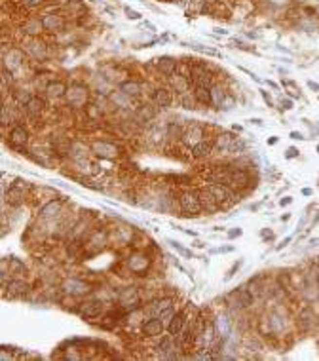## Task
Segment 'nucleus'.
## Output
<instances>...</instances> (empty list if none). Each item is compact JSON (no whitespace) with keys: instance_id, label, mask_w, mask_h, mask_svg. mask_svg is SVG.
<instances>
[{"instance_id":"nucleus-1","label":"nucleus","mask_w":319,"mask_h":361,"mask_svg":"<svg viewBox=\"0 0 319 361\" xmlns=\"http://www.w3.org/2000/svg\"><path fill=\"white\" fill-rule=\"evenodd\" d=\"M179 207L190 215V217H198L203 207H201V202H199V196H198V190H186L179 196Z\"/></svg>"},{"instance_id":"nucleus-2","label":"nucleus","mask_w":319,"mask_h":361,"mask_svg":"<svg viewBox=\"0 0 319 361\" xmlns=\"http://www.w3.org/2000/svg\"><path fill=\"white\" fill-rule=\"evenodd\" d=\"M207 190L215 196V200L220 204V207H230L232 204L238 202V194L234 192L232 187L228 185H222V183H211Z\"/></svg>"},{"instance_id":"nucleus-3","label":"nucleus","mask_w":319,"mask_h":361,"mask_svg":"<svg viewBox=\"0 0 319 361\" xmlns=\"http://www.w3.org/2000/svg\"><path fill=\"white\" fill-rule=\"evenodd\" d=\"M211 80H213V74L209 72L205 63H194V65H190V84H192V87L196 86L211 87Z\"/></svg>"},{"instance_id":"nucleus-4","label":"nucleus","mask_w":319,"mask_h":361,"mask_svg":"<svg viewBox=\"0 0 319 361\" xmlns=\"http://www.w3.org/2000/svg\"><path fill=\"white\" fill-rule=\"evenodd\" d=\"M118 306L125 312L139 308L141 306V295L137 291V287H125L118 293Z\"/></svg>"},{"instance_id":"nucleus-5","label":"nucleus","mask_w":319,"mask_h":361,"mask_svg":"<svg viewBox=\"0 0 319 361\" xmlns=\"http://www.w3.org/2000/svg\"><path fill=\"white\" fill-rule=\"evenodd\" d=\"M10 145H12V149H16L19 150L21 154H25L27 150H25V147L29 145V131H27V127L25 126H14L12 129H10Z\"/></svg>"},{"instance_id":"nucleus-6","label":"nucleus","mask_w":319,"mask_h":361,"mask_svg":"<svg viewBox=\"0 0 319 361\" xmlns=\"http://www.w3.org/2000/svg\"><path fill=\"white\" fill-rule=\"evenodd\" d=\"M226 300L230 302L234 308L241 310V308H247L253 304V300H255V295L249 291L247 287H239V289H236V291H232L228 297H226Z\"/></svg>"},{"instance_id":"nucleus-7","label":"nucleus","mask_w":319,"mask_h":361,"mask_svg":"<svg viewBox=\"0 0 319 361\" xmlns=\"http://www.w3.org/2000/svg\"><path fill=\"white\" fill-rule=\"evenodd\" d=\"M249 183H251V175H249L247 170H243V168H230V177H228V187L236 190H241V189H247Z\"/></svg>"},{"instance_id":"nucleus-8","label":"nucleus","mask_w":319,"mask_h":361,"mask_svg":"<svg viewBox=\"0 0 319 361\" xmlns=\"http://www.w3.org/2000/svg\"><path fill=\"white\" fill-rule=\"evenodd\" d=\"M105 310V302L103 300H88V302H82L78 306V312L84 319H93V318H99Z\"/></svg>"},{"instance_id":"nucleus-9","label":"nucleus","mask_w":319,"mask_h":361,"mask_svg":"<svg viewBox=\"0 0 319 361\" xmlns=\"http://www.w3.org/2000/svg\"><path fill=\"white\" fill-rule=\"evenodd\" d=\"M205 139V127L203 126H199V124H192L184 133H182V143L186 145V147H194L198 145L199 141H203Z\"/></svg>"},{"instance_id":"nucleus-10","label":"nucleus","mask_w":319,"mask_h":361,"mask_svg":"<svg viewBox=\"0 0 319 361\" xmlns=\"http://www.w3.org/2000/svg\"><path fill=\"white\" fill-rule=\"evenodd\" d=\"M163 329H165V321L160 318V316H152V318H148L146 321H144V325H142V333L146 335V337H161L163 335Z\"/></svg>"},{"instance_id":"nucleus-11","label":"nucleus","mask_w":319,"mask_h":361,"mask_svg":"<svg viewBox=\"0 0 319 361\" xmlns=\"http://www.w3.org/2000/svg\"><path fill=\"white\" fill-rule=\"evenodd\" d=\"M67 95H69V103L72 106H86V103H88V89L82 84L71 86L69 91H67Z\"/></svg>"},{"instance_id":"nucleus-12","label":"nucleus","mask_w":319,"mask_h":361,"mask_svg":"<svg viewBox=\"0 0 319 361\" xmlns=\"http://www.w3.org/2000/svg\"><path fill=\"white\" fill-rule=\"evenodd\" d=\"M31 289V285L23 279H10V283L4 287V297H10V298H18V297H23L27 295Z\"/></svg>"},{"instance_id":"nucleus-13","label":"nucleus","mask_w":319,"mask_h":361,"mask_svg":"<svg viewBox=\"0 0 319 361\" xmlns=\"http://www.w3.org/2000/svg\"><path fill=\"white\" fill-rule=\"evenodd\" d=\"M318 325V314L314 312L312 306H306L299 312V327L302 331H312Z\"/></svg>"},{"instance_id":"nucleus-14","label":"nucleus","mask_w":319,"mask_h":361,"mask_svg":"<svg viewBox=\"0 0 319 361\" xmlns=\"http://www.w3.org/2000/svg\"><path fill=\"white\" fill-rule=\"evenodd\" d=\"M127 264H129V270H131V272L142 276L146 270H148L150 260H148V257H146L144 253H135V255H131V257H129Z\"/></svg>"},{"instance_id":"nucleus-15","label":"nucleus","mask_w":319,"mask_h":361,"mask_svg":"<svg viewBox=\"0 0 319 361\" xmlns=\"http://www.w3.org/2000/svg\"><path fill=\"white\" fill-rule=\"evenodd\" d=\"M198 196H199V202H201L203 211H207V213H217V211H220V209H222L220 204L215 200V196H213L207 189L198 190Z\"/></svg>"},{"instance_id":"nucleus-16","label":"nucleus","mask_w":319,"mask_h":361,"mask_svg":"<svg viewBox=\"0 0 319 361\" xmlns=\"http://www.w3.org/2000/svg\"><path fill=\"white\" fill-rule=\"evenodd\" d=\"M91 150L97 156H101V158H114V156L118 154L116 145L106 143V141H95V143L91 145Z\"/></svg>"},{"instance_id":"nucleus-17","label":"nucleus","mask_w":319,"mask_h":361,"mask_svg":"<svg viewBox=\"0 0 319 361\" xmlns=\"http://www.w3.org/2000/svg\"><path fill=\"white\" fill-rule=\"evenodd\" d=\"M188 323V319H186V310H179L177 314H173V318H171V321L167 323V329H169V335H173V337H177L179 333L184 329V325Z\"/></svg>"},{"instance_id":"nucleus-18","label":"nucleus","mask_w":319,"mask_h":361,"mask_svg":"<svg viewBox=\"0 0 319 361\" xmlns=\"http://www.w3.org/2000/svg\"><path fill=\"white\" fill-rule=\"evenodd\" d=\"M190 150H192V156L198 158V160H199V158H207V156H211V152L215 150V137L199 141V143L194 145Z\"/></svg>"},{"instance_id":"nucleus-19","label":"nucleus","mask_w":319,"mask_h":361,"mask_svg":"<svg viewBox=\"0 0 319 361\" xmlns=\"http://www.w3.org/2000/svg\"><path fill=\"white\" fill-rule=\"evenodd\" d=\"M44 105L46 103H44L40 97H35V95H33V97L25 103V112H27V116H29L33 122L38 120V118H40V114H42V110H44Z\"/></svg>"},{"instance_id":"nucleus-20","label":"nucleus","mask_w":319,"mask_h":361,"mask_svg":"<svg viewBox=\"0 0 319 361\" xmlns=\"http://www.w3.org/2000/svg\"><path fill=\"white\" fill-rule=\"evenodd\" d=\"M61 209H63V202L61 200H52V202H48V204L40 207L38 215H40V219H53L61 213Z\"/></svg>"},{"instance_id":"nucleus-21","label":"nucleus","mask_w":319,"mask_h":361,"mask_svg":"<svg viewBox=\"0 0 319 361\" xmlns=\"http://www.w3.org/2000/svg\"><path fill=\"white\" fill-rule=\"evenodd\" d=\"M169 310H173V298H169V297L158 298V300L150 302V306H148V312H150L152 316H160V318H161L165 312H169Z\"/></svg>"},{"instance_id":"nucleus-22","label":"nucleus","mask_w":319,"mask_h":361,"mask_svg":"<svg viewBox=\"0 0 319 361\" xmlns=\"http://www.w3.org/2000/svg\"><path fill=\"white\" fill-rule=\"evenodd\" d=\"M236 141H238V137L232 135V133H220V135L215 137V150L226 154V152H230L232 145H234Z\"/></svg>"},{"instance_id":"nucleus-23","label":"nucleus","mask_w":319,"mask_h":361,"mask_svg":"<svg viewBox=\"0 0 319 361\" xmlns=\"http://www.w3.org/2000/svg\"><path fill=\"white\" fill-rule=\"evenodd\" d=\"M156 65H158V70L163 74V76H173L175 72H177V67L179 63L173 59V57H158L156 59Z\"/></svg>"},{"instance_id":"nucleus-24","label":"nucleus","mask_w":319,"mask_h":361,"mask_svg":"<svg viewBox=\"0 0 319 361\" xmlns=\"http://www.w3.org/2000/svg\"><path fill=\"white\" fill-rule=\"evenodd\" d=\"M65 291L69 293V295H72V297H80V295H86L89 291V285L86 281H82V279L72 277V279H69L65 283Z\"/></svg>"},{"instance_id":"nucleus-25","label":"nucleus","mask_w":319,"mask_h":361,"mask_svg":"<svg viewBox=\"0 0 319 361\" xmlns=\"http://www.w3.org/2000/svg\"><path fill=\"white\" fill-rule=\"evenodd\" d=\"M154 101L161 108H169L173 105V91L169 87H158L154 91Z\"/></svg>"},{"instance_id":"nucleus-26","label":"nucleus","mask_w":319,"mask_h":361,"mask_svg":"<svg viewBox=\"0 0 319 361\" xmlns=\"http://www.w3.org/2000/svg\"><path fill=\"white\" fill-rule=\"evenodd\" d=\"M215 327H217V333H219V337H220L222 340L230 339L232 321L228 319V318H226V316H219V318H217V321H215Z\"/></svg>"},{"instance_id":"nucleus-27","label":"nucleus","mask_w":319,"mask_h":361,"mask_svg":"<svg viewBox=\"0 0 319 361\" xmlns=\"http://www.w3.org/2000/svg\"><path fill=\"white\" fill-rule=\"evenodd\" d=\"M40 21H42V27H44L46 31H52V33H55V31H59V29L65 27V21L59 18V16H53V14H46Z\"/></svg>"},{"instance_id":"nucleus-28","label":"nucleus","mask_w":319,"mask_h":361,"mask_svg":"<svg viewBox=\"0 0 319 361\" xmlns=\"http://www.w3.org/2000/svg\"><path fill=\"white\" fill-rule=\"evenodd\" d=\"M192 93H194L196 101L199 105H205V106H209L213 105V97H211V87H205V86H196L192 89Z\"/></svg>"},{"instance_id":"nucleus-29","label":"nucleus","mask_w":319,"mask_h":361,"mask_svg":"<svg viewBox=\"0 0 319 361\" xmlns=\"http://www.w3.org/2000/svg\"><path fill=\"white\" fill-rule=\"evenodd\" d=\"M46 91H48V95H50V97L59 99V97L67 95L69 87H67V84H65V82H61V80H55V82H50V84L46 86Z\"/></svg>"},{"instance_id":"nucleus-30","label":"nucleus","mask_w":319,"mask_h":361,"mask_svg":"<svg viewBox=\"0 0 319 361\" xmlns=\"http://www.w3.org/2000/svg\"><path fill=\"white\" fill-rule=\"evenodd\" d=\"M211 97H213V105L217 108H222L226 97H228V93H226V89L222 86H211Z\"/></svg>"},{"instance_id":"nucleus-31","label":"nucleus","mask_w":319,"mask_h":361,"mask_svg":"<svg viewBox=\"0 0 319 361\" xmlns=\"http://www.w3.org/2000/svg\"><path fill=\"white\" fill-rule=\"evenodd\" d=\"M120 91H124L125 95H129V97H137L141 93V84L135 82V80H125V82L120 84Z\"/></svg>"},{"instance_id":"nucleus-32","label":"nucleus","mask_w":319,"mask_h":361,"mask_svg":"<svg viewBox=\"0 0 319 361\" xmlns=\"http://www.w3.org/2000/svg\"><path fill=\"white\" fill-rule=\"evenodd\" d=\"M23 198H25V192L18 187H12V189L6 192V202H10V204H21L23 202Z\"/></svg>"},{"instance_id":"nucleus-33","label":"nucleus","mask_w":319,"mask_h":361,"mask_svg":"<svg viewBox=\"0 0 319 361\" xmlns=\"http://www.w3.org/2000/svg\"><path fill=\"white\" fill-rule=\"evenodd\" d=\"M154 116H156V110L150 105H142L141 108L137 110V120L139 122H150Z\"/></svg>"},{"instance_id":"nucleus-34","label":"nucleus","mask_w":319,"mask_h":361,"mask_svg":"<svg viewBox=\"0 0 319 361\" xmlns=\"http://www.w3.org/2000/svg\"><path fill=\"white\" fill-rule=\"evenodd\" d=\"M167 243H169V245H171V247H173L175 251H177L179 255H182V257H184V258H194V253H192L190 249H186V247H182V245H180V243H179L177 240H167Z\"/></svg>"},{"instance_id":"nucleus-35","label":"nucleus","mask_w":319,"mask_h":361,"mask_svg":"<svg viewBox=\"0 0 319 361\" xmlns=\"http://www.w3.org/2000/svg\"><path fill=\"white\" fill-rule=\"evenodd\" d=\"M25 270V264L19 258H10V274H19Z\"/></svg>"},{"instance_id":"nucleus-36","label":"nucleus","mask_w":319,"mask_h":361,"mask_svg":"<svg viewBox=\"0 0 319 361\" xmlns=\"http://www.w3.org/2000/svg\"><path fill=\"white\" fill-rule=\"evenodd\" d=\"M241 264H243V260H236V262H234V264L230 266V270L226 272V276H224V281L232 279V276H234L236 272H238V270H239V268H241Z\"/></svg>"},{"instance_id":"nucleus-37","label":"nucleus","mask_w":319,"mask_h":361,"mask_svg":"<svg viewBox=\"0 0 319 361\" xmlns=\"http://www.w3.org/2000/svg\"><path fill=\"white\" fill-rule=\"evenodd\" d=\"M234 247L232 245H222V247H217V249H211V255H217V253H232Z\"/></svg>"},{"instance_id":"nucleus-38","label":"nucleus","mask_w":319,"mask_h":361,"mask_svg":"<svg viewBox=\"0 0 319 361\" xmlns=\"http://www.w3.org/2000/svg\"><path fill=\"white\" fill-rule=\"evenodd\" d=\"M241 234H243L241 228H232L230 232H228V238H230V240H236V238H239Z\"/></svg>"},{"instance_id":"nucleus-39","label":"nucleus","mask_w":319,"mask_h":361,"mask_svg":"<svg viewBox=\"0 0 319 361\" xmlns=\"http://www.w3.org/2000/svg\"><path fill=\"white\" fill-rule=\"evenodd\" d=\"M299 154H300V150H299L297 147H291V149H287V154H285V156L291 160V158H297Z\"/></svg>"},{"instance_id":"nucleus-40","label":"nucleus","mask_w":319,"mask_h":361,"mask_svg":"<svg viewBox=\"0 0 319 361\" xmlns=\"http://www.w3.org/2000/svg\"><path fill=\"white\" fill-rule=\"evenodd\" d=\"M260 95H262V99H264L268 106H274V101H272V95L268 93V91H260Z\"/></svg>"},{"instance_id":"nucleus-41","label":"nucleus","mask_w":319,"mask_h":361,"mask_svg":"<svg viewBox=\"0 0 319 361\" xmlns=\"http://www.w3.org/2000/svg\"><path fill=\"white\" fill-rule=\"evenodd\" d=\"M281 108L291 110V108H293V101H291V99H281Z\"/></svg>"},{"instance_id":"nucleus-42","label":"nucleus","mask_w":319,"mask_h":361,"mask_svg":"<svg viewBox=\"0 0 319 361\" xmlns=\"http://www.w3.org/2000/svg\"><path fill=\"white\" fill-rule=\"evenodd\" d=\"M125 14H127V18H129V19H139V18H141L137 12H133V10H129V8H125Z\"/></svg>"},{"instance_id":"nucleus-43","label":"nucleus","mask_w":319,"mask_h":361,"mask_svg":"<svg viewBox=\"0 0 319 361\" xmlns=\"http://www.w3.org/2000/svg\"><path fill=\"white\" fill-rule=\"evenodd\" d=\"M291 139H295V141H302V139H306L304 135H302L300 131H291V135H289Z\"/></svg>"},{"instance_id":"nucleus-44","label":"nucleus","mask_w":319,"mask_h":361,"mask_svg":"<svg viewBox=\"0 0 319 361\" xmlns=\"http://www.w3.org/2000/svg\"><path fill=\"white\" fill-rule=\"evenodd\" d=\"M289 204H293V198L291 196H287V198H281V202H279V206H289Z\"/></svg>"},{"instance_id":"nucleus-45","label":"nucleus","mask_w":319,"mask_h":361,"mask_svg":"<svg viewBox=\"0 0 319 361\" xmlns=\"http://www.w3.org/2000/svg\"><path fill=\"white\" fill-rule=\"evenodd\" d=\"M251 124H253V126H259V127H262V126H264V124H262V120H260V118H251Z\"/></svg>"},{"instance_id":"nucleus-46","label":"nucleus","mask_w":319,"mask_h":361,"mask_svg":"<svg viewBox=\"0 0 319 361\" xmlns=\"http://www.w3.org/2000/svg\"><path fill=\"white\" fill-rule=\"evenodd\" d=\"M308 87H310V89H314V91H318V93H319V84H316V82H312V80H310V82H308Z\"/></svg>"},{"instance_id":"nucleus-47","label":"nucleus","mask_w":319,"mask_h":361,"mask_svg":"<svg viewBox=\"0 0 319 361\" xmlns=\"http://www.w3.org/2000/svg\"><path fill=\"white\" fill-rule=\"evenodd\" d=\"M194 247H198V249H203V247H205V243H203V241H199V240H196L194 241Z\"/></svg>"},{"instance_id":"nucleus-48","label":"nucleus","mask_w":319,"mask_h":361,"mask_svg":"<svg viewBox=\"0 0 319 361\" xmlns=\"http://www.w3.org/2000/svg\"><path fill=\"white\" fill-rule=\"evenodd\" d=\"M302 194L304 196H312V189H302Z\"/></svg>"},{"instance_id":"nucleus-49","label":"nucleus","mask_w":319,"mask_h":361,"mask_svg":"<svg viewBox=\"0 0 319 361\" xmlns=\"http://www.w3.org/2000/svg\"><path fill=\"white\" fill-rule=\"evenodd\" d=\"M268 143H270V145H276V143H278V137H272L270 141H268Z\"/></svg>"},{"instance_id":"nucleus-50","label":"nucleus","mask_w":319,"mask_h":361,"mask_svg":"<svg viewBox=\"0 0 319 361\" xmlns=\"http://www.w3.org/2000/svg\"><path fill=\"white\" fill-rule=\"evenodd\" d=\"M318 152H319V145H318Z\"/></svg>"},{"instance_id":"nucleus-51","label":"nucleus","mask_w":319,"mask_h":361,"mask_svg":"<svg viewBox=\"0 0 319 361\" xmlns=\"http://www.w3.org/2000/svg\"><path fill=\"white\" fill-rule=\"evenodd\" d=\"M318 344H319V339H318Z\"/></svg>"}]
</instances>
